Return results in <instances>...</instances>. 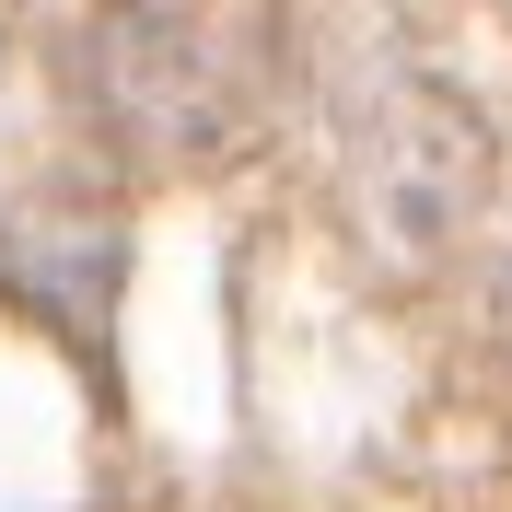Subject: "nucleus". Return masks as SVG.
I'll return each instance as SVG.
<instances>
[{"label":"nucleus","mask_w":512,"mask_h":512,"mask_svg":"<svg viewBox=\"0 0 512 512\" xmlns=\"http://www.w3.org/2000/svg\"><path fill=\"white\" fill-rule=\"evenodd\" d=\"M291 82L280 0H82L59 35V94L117 163L187 175L233 163Z\"/></svg>","instance_id":"nucleus-1"},{"label":"nucleus","mask_w":512,"mask_h":512,"mask_svg":"<svg viewBox=\"0 0 512 512\" xmlns=\"http://www.w3.org/2000/svg\"><path fill=\"white\" fill-rule=\"evenodd\" d=\"M489 175V128L431 82V70H373L338 105V198L350 233L373 245V268H431L466 233V198Z\"/></svg>","instance_id":"nucleus-2"},{"label":"nucleus","mask_w":512,"mask_h":512,"mask_svg":"<svg viewBox=\"0 0 512 512\" xmlns=\"http://www.w3.org/2000/svg\"><path fill=\"white\" fill-rule=\"evenodd\" d=\"M117 280H128V233L105 210H12L0 222V291L24 303V315L70 326V338H105L117 315Z\"/></svg>","instance_id":"nucleus-3"},{"label":"nucleus","mask_w":512,"mask_h":512,"mask_svg":"<svg viewBox=\"0 0 512 512\" xmlns=\"http://www.w3.org/2000/svg\"><path fill=\"white\" fill-rule=\"evenodd\" d=\"M501 338H512V280H501Z\"/></svg>","instance_id":"nucleus-4"}]
</instances>
